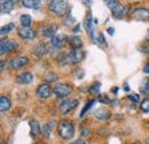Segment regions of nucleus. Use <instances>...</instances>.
Segmentation results:
<instances>
[{
  "instance_id": "a878e982",
  "label": "nucleus",
  "mask_w": 149,
  "mask_h": 144,
  "mask_svg": "<svg viewBox=\"0 0 149 144\" xmlns=\"http://www.w3.org/2000/svg\"><path fill=\"white\" fill-rule=\"evenodd\" d=\"M140 91L142 93H149V77L143 78V81L140 84Z\"/></svg>"
},
{
  "instance_id": "e433bc0d",
  "label": "nucleus",
  "mask_w": 149,
  "mask_h": 144,
  "mask_svg": "<svg viewBox=\"0 0 149 144\" xmlns=\"http://www.w3.org/2000/svg\"><path fill=\"white\" fill-rule=\"evenodd\" d=\"M79 30H80V24H76L74 28H72V32L74 34H77Z\"/></svg>"
},
{
  "instance_id": "72a5a7b5",
  "label": "nucleus",
  "mask_w": 149,
  "mask_h": 144,
  "mask_svg": "<svg viewBox=\"0 0 149 144\" xmlns=\"http://www.w3.org/2000/svg\"><path fill=\"white\" fill-rule=\"evenodd\" d=\"M127 98L130 99L131 102H133V103H139V102H140V97H139V95H136V93L127 96Z\"/></svg>"
},
{
  "instance_id": "a19ab883",
  "label": "nucleus",
  "mask_w": 149,
  "mask_h": 144,
  "mask_svg": "<svg viewBox=\"0 0 149 144\" xmlns=\"http://www.w3.org/2000/svg\"><path fill=\"white\" fill-rule=\"evenodd\" d=\"M70 144H85V142H84L83 140H77V141H74V142H71Z\"/></svg>"
},
{
  "instance_id": "ddd939ff",
  "label": "nucleus",
  "mask_w": 149,
  "mask_h": 144,
  "mask_svg": "<svg viewBox=\"0 0 149 144\" xmlns=\"http://www.w3.org/2000/svg\"><path fill=\"white\" fill-rule=\"evenodd\" d=\"M33 74L31 72H24V73H21L19 76L16 77V81L17 83L19 84H30L32 81H33Z\"/></svg>"
},
{
  "instance_id": "f704fd0d",
  "label": "nucleus",
  "mask_w": 149,
  "mask_h": 144,
  "mask_svg": "<svg viewBox=\"0 0 149 144\" xmlns=\"http://www.w3.org/2000/svg\"><path fill=\"white\" fill-rule=\"evenodd\" d=\"M99 100L102 102V103H110L109 98H108L106 95H100V96H99Z\"/></svg>"
},
{
  "instance_id": "4be33fe9",
  "label": "nucleus",
  "mask_w": 149,
  "mask_h": 144,
  "mask_svg": "<svg viewBox=\"0 0 149 144\" xmlns=\"http://www.w3.org/2000/svg\"><path fill=\"white\" fill-rule=\"evenodd\" d=\"M22 4H23L24 7L36 9V8H38V7L41 5V1H40V0H23Z\"/></svg>"
},
{
  "instance_id": "9b49d317",
  "label": "nucleus",
  "mask_w": 149,
  "mask_h": 144,
  "mask_svg": "<svg viewBox=\"0 0 149 144\" xmlns=\"http://www.w3.org/2000/svg\"><path fill=\"white\" fill-rule=\"evenodd\" d=\"M17 34H19V36L21 38H23L25 40L35 39L36 36H37L36 31L33 29H31V28H28V27H21L19 29V31H17Z\"/></svg>"
},
{
  "instance_id": "f257e3e1",
  "label": "nucleus",
  "mask_w": 149,
  "mask_h": 144,
  "mask_svg": "<svg viewBox=\"0 0 149 144\" xmlns=\"http://www.w3.org/2000/svg\"><path fill=\"white\" fill-rule=\"evenodd\" d=\"M85 58V52L81 50V49H72L65 53L60 54L57 56V59L63 62V64H67V65H76V64H79L83 59Z\"/></svg>"
},
{
  "instance_id": "0eeeda50",
  "label": "nucleus",
  "mask_w": 149,
  "mask_h": 144,
  "mask_svg": "<svg viewBox=\"0 0 149 144\" xmlns=\"http://www.w3.org/2000/svg\"><path fill=\"white\" fill-rule=\"evenodd\" d=\"M79 104L78 99H65L63 100L60 106H58V111L61 114H68L70 111H72L77 105Z\"/></svg>"
},
{
  "instance_id": "de8ad7c7",
  "label": "nucleus",
  "mask_w": 149,
  "mask_h": 144,
  "mask_svg": "<svg viewBox=\"0 0 149 144\" xmlns=\"http://www.w3.org/2000/svg\"><path fill=\"white\" fill-rule=\"evenodd\" d=\"M146 144H149V140H147V141H146Z\"/></svg>"
},
{
  "instance_id": "4c0bfd02",
  "label": "nucleus",
  "mask_w": 149,
  "mask_h": 144,
  "mask_svg": "<svg viewBox=\"0 0 149 144\" xmlns=\"http://www.w3.org/2000/svg\"><path fill=\"white\" fill-rule=\"evenodd\" d=\"M6 67H7V61L2 60V61H1V67H0V69H1V71H3Z\"/></svg>"
},
{
  "instance_id": "423d86ee",
  "label": "nucleus",
  "mask_w": 149,
  "mask_h": 144,
  "mask_svg": "<svg viewBox=\"0 0 149 144\" xmlns=\"http://www.w3.org/2000/svg\"><path fill=\"white\" fill-rule=\"evenodd\" d=\"M16 47H19V44L15 40L8 39V38H2L0 40V54L3 55L5 53H8L13 50H15Z\"/></svg>"
},
{
  "instance_id": "39448f33",
  "label": "nucleus",
  "mask_w": 149,
  "mask_h": 144,
  "mask_svg": "<svg viewBox=\"0 0 149 144\" xmlns=\"http://www.w3.org/2000/svg\"><path fill=\"white\" fill-rule=\"evenodd\" d=\"M72 92V87L68 83H56L53 87V93L58 98H64Z\"/></svg>"
},
{
  "instance_id": "2f4dec72",
  "label": "nucleus",
  "mask_w": 149,
  "mask_h": 144,
  "mask_svg": "<svg viewBox=\"0 0 149 144\" xmlns=\"http://www.w3.org/2000/svg\"><path fill=\"white\" fill-rule=\"evenodd\" d=\"M90 128L88 127H81L80 128V135L83 136V137H87L88 135H90Z\"/></svg>"
},
{
  "instance_id": "bb28decb",
  "label": "nucleus",
  "mask_w": 149,
  "mask_h": 144,
  "mask_svg": "<svg viewBox=\"0 0 149 144\" xmlns=\"http://www.w3.org/2000/svg\"><path fill=\"white\" fill-rule=\"evenodd\" d=\"M15 28V23H9V24H6V25H3V27H1V30H0V34L1 35H6V34H8V32H10L13 29Z\"/></svg>"
},
{
  "instance_id": "7c9ffc66",
  "label": "nucleus",
  "mask_w": 149,
  "mask_h": 144,
  "mask_svg": "<svg viewBox=\"0 0 149 144\" xmlns=\"http://www.w3.org/2000/svg\"><path fill=\"white\" fill-rule=\"evenodd\" d=\"M51 131H52V128L48 126L47 124H46L45 126L41 128V134H42L45 137H49V135H51Z\"/></svg>"
},
{
  "instance_id": "c85d7f7f",
  "label": "nucleus",
  "mask_w": 149,
  "mask_h": 144,
  "mask_svg": "<svg viewBox=\"0 0 149 144\" xmlns=\"http://www.w3.org/2000/svg\"><path fill=\"white\" fill-rule=\"evenodd\" d=\"M140 108H141V111H142V112L148 113L149 112V98H145V99L141 102V104H140Z\"/></svg>"
},
{
  "instance_id": "7ed1b4c3",
  "label": "nucleus",
  "mask_w": 149,
  "mask_h": 144,
  "mask_svg": "<svg viewBox=\"0 0 149 144\" xmlns=\"http://www.w3.org/2000/svg\"><path fill=\"white\" fill-rule=\"evenodd\" d=\"M106 4H107V6L110 8L111 14L113 18H123L124 16L127 15V11H129V8H127V7H124L119 1L108 0V1H106Z\"/></svg>"
},
{
  "instance_id": "5701e85b",
  "label": "nucleus",
  "mask_w": 149,
  "mask_h": 144,
  "mask_svg": "<svg viewBox=\"0 0 149 144\" xmlns=\"http://www.w3.org/2000/svg\"><path fill=\"white\" fill-rule=\"evenodd\" d=\"M19 22H21V25L22 27H28L30 28V24L32 23V18L28 14H23L19 16Z\"/></svg>"
},
{
  "instance_id": "ea45409f",
  "label": "nucleus",
  "mask_w": 149,
  "mask_h": 144,
  "mask_svg": "<svg viewBox=\"0 0 149 144\" xmlns=\"http://www.w3.org/2000/svg\"><path fill=\"white\" fill-rule=\"evenodd\" d=\"M107 32H108V35L112 36L113 32H115V29H113V28H108V29H107Z\"/></svg>"
},
{
  "instance_id": "393cba45",
  "label": "nucleus",
  "mask_w": 149,
  "mask_h": 144,
  "mask_svg": "<svg viewBox=\"0 0 149 144\" xmlns=\"http://www.w3.org/2000/svg\"><path fill=\"white\" fill-rule=\"evenodd\" d=\"M94 104H95V99H90V100H88V102L85 104V106L83 107L81 112H80V114H79V116H80V118H83V116H84V115H85V114L88 112V109L93 106Z\"/></svg>"
},
{
  "instance_id": "473e14b6",
  "label": "nucleus",
  "mask_w": 149,
  "mask_h": 144,
  "mask_svg": "<svg viewBox=\"0 0 149 144\" xmlns=\"http://www.w3.org/2000/svg\"><path fill=\"white\" fill-rule=\"evenodd\" d=\"M74 74L76 75V77H77V78H83V77H84V75H85V73H84V71H83L81 68H77V69L74 72Z\"/></svg>"
},
{
  "instance_id": "cd10ccee",
  "label": "nucleus",
  "mask_w": 149,
  "mask_h": 144,
  "mask_svg": "<svg viewBox=\"0 0 149 144\" xmlns=\"http://www.w3.org/2000/svg\"><path fill=\"white\" fill-rule=\"evenodd\" d=\"M74 22H76V18H72V15H71V9L68 12V14H67V18H64V22H63V24L64 25H72Z\"/></svg>"
},
{
  "instance_id": "f8f14e48",
  "label": "nucleus",
  "mask_w": 149,
  "mask_h": 144,
  "mask_svg": "<svg viewBox=\"0 0 149 144\" xmlns=\"http://www.w3.org/2000/svg\"><path fill=\"white\" fill-rule=\"evenodd\" d=\"M31 52H32V54H35L36 56H38V58H41L45 54H47L48 47H47V45L45 43H38L37 45H35L32 47V51Z\"/></svg>"
},
{
  "instance_id": "9d476101",
  "label": "nucleus",
  "mask_w": 149,
  "mask_h": 144,
  "mask_svg": "<svg viewBox=\"0 0 149 144\" xmlns=\"http://www.w3.org/2000/svg\"><path fill=\"white\" fill-rule=\"evenodd\" d=\"M52 91H53V89H51L48 83H42V84H40L37 88L36 96H37L38 98H40V99H47V98H49Z\"/></svg>"
},
{
  "instance_id": "c756f323",
  "label": "nucleus",
  "mask_w": 149,
  "mask_h": 144,
  "mask_svg": "<svg viewBox=\"0 0 149 144\" xmlns=\"http://www.w3.org/2000/svg\"><path fill=\"white\" fill-rule=\"evenodd\" d=\"M101 88V83L100 82H94L93 84L90 87V92L91 93H97Z\"/></svg>"
},
{
  "instance_id": "6ab92c4d",
  "label": "nucleus",
  "mask_w": 149,
  "mask_h": 144,
  "mask_svg": "<svg viewBox=\"0 0 149 144\" xmlns=\"http://www.w3.org/2000/svg\"><path fill=\"white\" fill-rule=\"evenodd\" d=\"M29 125H30L31 136L32 137H36V136H38L41 133V128H40V125H39V122H38L37 120H30Z\"/></svg>"
},
{
  "instance_id": "412c9836",
  "label": "nucleus",
  "mask_w": 149,
  "mask_h": 144,
  "mask_svg": "<svg viewBox=\"0 0 149 144\" xmlns=\"http://www.w3.org/2000/svg\"><path fill=\"white\" fill-rule=\"evenodd\" d=\"M56 31H57V25L56 24H52V25H48L46 28H44V32L42 35L45 37H49V38H53L55 36Z\"/></svg>"
},
{
  "instance_id": "4468645a",
  "label": "nucleus",
  "mask_w": 149,
  "mask_h": 144,
  "mask_svg": "<svg viewBox=\"0 0 149 144\" xmlns=\"http://www.w3.org/2000/svg\"><path fill=\"white\" fill-rule=\"evenodd\" d=\"M94 116L97 119V120H108L110 116H111V113L109 109H107L106 107H99L97 109H95L94 112Z\"/></svg>"
},
{
  "instance_id": "b1692460",
  "label": "nucleus",
  "mask_w": 149,
  "mask_h": 144,
  "mask_svg": "<svg viewBox=\"0 0 149 144\" xmlns=\"http://www.w3.org/2000/svg\"><path fill=\"white\" fill-rule=\"evenodd\" d=\"M44 80L46 81V82H56L57 80H58V76H57V74H55L54 72H47L44 74Z\"/></svg>"
},
{
  "instance_id": "c9c22d12",
  "label": "nucleus",
  "mask_w": 149,
  "mask_h": 144,
  "mask_svg": "<svg viewBox=\"0 0 149 144\" xmlns=\"http://www.w3.org/2000/svg\"><path fill=\"white\" fill-rule=\"evenodd\" d=\"M97 36H99V38L96 37V43H104V37H103V35L101 32H99Z\"/></svg>"
},
{
  "instance_id": "a18cd8bd",
  "label": "nucleus",
  "mask_w": 149,
  "mask_h": 144,
  "mask_svg": "<svg viewBox=\"0 0 149 144\" xmlns=\"http://www.w3.org/2000/svg\"><path fill=\"white\" fill-rule=\"evenodd\" d=\"M131 144H142L141 142H134V143H131Z\"/></svg>"
},
{
  "instance_id": "20e7f679",
  "label": "nucleus",
  "mask_w": 149,
  "mask_h": 144,
  "mask_svg": "<svg viewBox=\"0 0 149 144\" xmlns=\"http://www.w3.org/2000/svg\"><path fill=\"white\" fill-rule=\"evenodd\" d=\"M48 8L54 14L62 16L65 14V12L68 9V2L65 0H52L48 2Z\"/></svg>"
},
{
  "instance_id": "58836bf2",
  "label": "nucleus",
  "mask_w": 149,
  "mask_h": 144,
  "mask_svg": "<svg viewBox=\"0 0 149 144\" xmlns=\"http://www.w3.org/2000/svg\"><path fill=\"white\" fill-rule=\"evenodd\" d=\"M143 73L149 74V62H147V64L145 65V67H143Z\"/></svg>"
},
{
  "instance_id": "c03bdc74",
  "label": "nucleus",
  "mask_w": 149,
  "mask_h": 144,
  "mask_svg": "<svg viewBox=\"0 0 149 144\" xmlns=\"http://www.w3.org/2000/svg\"><path fill=\"white\" fill-rule=\"evenodd\" d=\"M146 127L148 128V130H149V120H148V121H147V124H146Z\"/></svg>"
},
{
  "instance_id": "f03ea898",
  "label": "nucleus",
  "mask_w": 149,
  "mask_h": 144,
  "mask_svg": "<svg viewBox=\"0 0 149 144\" xmlns=\"http://www.w3.org/2000/svg\"><path fill=\"white\" fill-rule=\"evenodd\" d=\"M57 133L63 140H71L74 136V124L68 119H62L57 124Z\"/></svg>"
},
{
  "instance_id": "a211bd4d",
  "label": "nucleus",
  "mask_w": 149,
  "mask_h": 144,
  "mask_svg": "<svg viewBox=\"0 0 149 144\" xmlns=\"http://www.w3.org/2000/svg\"><path fill=\"white\" fill-rule=\"evenodd\" d=\"M10 106H12L10 99L7 96H1L0 97V109H1V113L7 112L10 108Z\"/></svg>"
},
{
  "instance_id": "09e8293b",
  "label": "nucleus",
  "mask_w": 149,
  "mask_h": 144,
  "mask_svg": "<svg viewBox=\"0 0 149 144\" xmlns=\"http://www.w3.org/2000/svg\"><path fill=\"white\" fill-rule=\"evenodd\" d=\"M36 144H40V143H36Z\"/></svg>"
},
{
  "instance_id": "79ce46f5",
  "label": "nucleus",
  "mask_w": 149,
  "mask_h": 144,
  "mask_svg": "<svg viewBox=\"0 0 149 144\" xmlns=\"http://www.w3.org/2000/svg\"><path fill=\"white\" fill-rule=\"evenodd\" d=\"M124 90L126 91V92H129V91H130V88H129V84H127V83H125V84H124Z\"/></svg>"
},
{
  "instance_id": "6e6552de",
  "label": "nucleus",
  "mask_w": 149,
  "mask_h": 144,
  "mask_svg": "<svg viewBox=\"0 0 149 144\" xmlns=\"http://www.w3.org/2000/svg\"><path fill=\"white\" fill-rule=\"evenodd\" d=\"M132 18L138 21H148L149 20V11L143 7H136L131 13Z\"/></svg>"
},
{
  "instance_id": "49530a36",
  "label": "nucleus",
  "mask_w": 149,
  "mask_h": 144,
  "mask_svg": "<svg viewBox=\"0 0 149 144\" xmlns=\"http://www.w3.org/2000/svg\"><path fill=\"white\" fill-rule=\"evenodd\" d=\"M147 39H149V29H148V32H147Z\"/></svg>"
},
{
  "instance_id": "f3484780",
  "label": "nucleus",
  "mask_w": 149,
  "mask_h": 144,
  "mask_svg": "<svg viewBox=\"0 0 149 144\" xmlns=\"http://www.w3.org/2000/svg\"><path fill=\"white\" fill-rule=\"evenodd\" d=\"M92 23H94V22H92V14H91V12H88L87 15H86V18H85V20H84V27H85L87 34H90V36L94 32L93 24H92Z\"/></svg>"
},
{
  "instance_id": "aec40b11",
  "label": "nucleus",
  "mask_w": 149,
  "mask_h": 144,
  "mask_svg": "<svg viewBox=\"0 0 149 144\" xmlns=\"http://www.w3.org/2000/svg\"><path fill=\"white\" fill-rule=\"evenodd\" d=\"M67 39H68V43L70 44V46L72 49H81L83 47V42H81V39L78 36L68 37Z\"/></svg>"
},
{
  "instance_id": "2eb2a0df",
  "label": "nucleus",
  "mask_w": 149,
  "mask_h": 144,
  "mask_svg": "<svg viewBox=\"0 0 149 144\" xmlns=\"http://www.w3.org/2000/svg\"><path fill=\"white\" fill-rule=\"evenodd\" d=\"M64 38H65L64 35H55L53 38H51V40H49L51 47L54 49V50L61 49L63 46V44H64Z\"/></svg>"
},
{
  "instance_id": "dca6fc26",
  "label": "nucleus",
  "mask_w": 149,
  "mask_h": 144,
  "mask_svg": "<svg viewBox=\"0 0 149 144\" xmlns=\"http://www.w3.org/2000/svg\"><path fill=\"white\" fill-rule=\"evenodd\" d=\"M14 8V1L10 0H1L0 1V11L2 14H8Z\"/></svg>"
},
{
  "instance_id": "37998d69",
  "label": "nucleus",
  "mask_w": 149,
  "mask_h": 144,
  "mask_svg": "<svg viewBox=\"0 0 149 144\" xmlns=\"http://www.w3.org/2000/svg\"><path fill=\"white\" fill-rule=\"evenodd\" d=\"M112 92H117V91H118V88H117V87H116V88H113V89H112Z\"/></svg>"
},
{
  "instance_id": "1a4fd4ad",
  "label": "nucleus",
  "mask_w": 149,
  "mask_h": 144,
  "mask_svg": "<svg viewBox=\"0 0 149 144\" xmlns=\"http://www.w3.org/2000/svg\"><path fill=\"white\" fill-rule=\"evenodd\" d=\"M28 64H29V59H28L26 56H24V55L14 56V58H12L10 61H9V66H10V68H13V69H19V68L26 66Z\"/></svg>"
}]
</instances>
